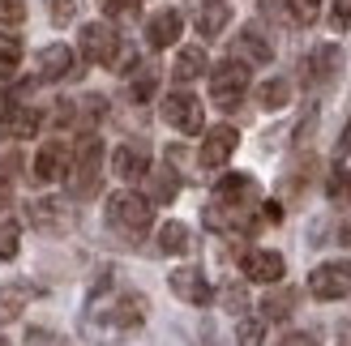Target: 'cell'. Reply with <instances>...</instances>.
<instances>
[{
	"mask_svg": "<svg viewBox=\"0 0 351 346\" xmlns=\"http://www.w3.org/2000/svg\"><path fill=\"white\" fill-rule=\"evenodd\" d=\"M150 304L137 291H95L86 304V334L99 346H129V334H142Z\"/></svg>",
	"mask_w": 351,
	"mask_h": 346,
	"instance_id": "cell-1",
	"label": "cell"
},
{
	"mask_svg": "<svg viewBox=\"0 0 351 346\" xmlns=\"http://www.w3.org/2000/svg\"><path fill=\"white\" fill-rule=\"evenodd\" d=\"M150 218H154V210H150L146 197H137V193H112V201H108V227L116 235L142 239L150 231Z\"/></svg>",
	"mask_w": 351,
	"mask_h": 346,
	"instance_id": "cell-2",
	"label": "cell"
},
{
	"mask_svg": "<svg viewBox=\"0 0 351 346\" xmlns=\"http://www.w3.org/2000/svg\"><path fill=\"white\" fill-rule=\"evenodd\" d=\"M244 90H249V68H244L240 60H223L215 68V77H210V94H215V103L223 111H232V107H240Z\"/></svg>",
	"mask_w": 351,
	"mask_h": 346,
	"instance_id": "cell-3",
	"label": "cell"
},
{
	"mask_svg": "<svg viewBox=\"0 0 351 346\" xmlns=\"http://www.w3.org/2000/svg\"><path fill=\"white\" fill-rule=\"evenodd\" d=\"M69 171H73V193L77 197H95L99 193V171H103V146H99V137H86V142L77 146V159L69 163Z\"/></svg>",
	"mask_w": 351,
	"mask_h": 346,
	"instance_id": "cell-4",
	"label": "cell"
},
{
	"mask_svg": "<svg viewBox=\"0 0 351 346\" xmlns=\"http://www.w3.org/2000/svg\"><path fill=\"white\" fill-rule=\"evenodd\" d=\"M308 295L322 300V304L347 300L351 295V265L347 261H326V265H317V269L308 274Z\"/></svg>",
	"mask_w": 351,
	"mask_h": 346,
	"instance_id": "cell-5",
	"label": "cell"
},
{
	"mask_svg": "<svg viewBox=\"0 0 351 346\" xmlns=\"http://www.w3.org/2000/svg\"><path fill=\"white\" fill-rule=\"evenodd\" d=\"M163 120L176 129V133H202V124H206V111H202V98H193L189 90H176V94H167L163 98Z\"/></svg>",
	"mask_w": 351,
	"mask_h": 346,
	"instance_id": "cell-6",
	"label": "cell"
},
{
	"mask_svg": "<svg viewBox=\"0 0 351 346\" xmlns=\"http://www.w3.org/2000/svg\"><path fill=\"white\" fill-rule=\"evenodd\" d=\"M171 291L180 295L184 304H197V308H206L210 300H215V291H210V282H206V274L197 269V265H180V269H171Z\"/></svg>",
	"mask_w": 351,
	"mask_h": 346,
	"instance_id": "cell-7",
	"label": "cell"
},
{
	"mask_svg": "<svg viewBox=\"0 0 351 346\" xmlns=\"http://www.w3.org/2000/svg\"><path fill=\"white\" fill-rule=\"evenodd\" d=\"M30 218H34V227H39V231H47V235H64L69 227H73V205L47 197V201H34V205H30Z\"/></svg>",
	"mask_w": 351,
	"mask_h": 346,
	"instance_id": "cell-8",
	"label": "cell"
},
{
	"mask_svg": "<svg viewBox=\"0 0 351 346\" xmlns=\"http://www.w3.org/2000/svg\"><path fill=\"white\" fill-rule=\"evenodd\" d=\"M116 47H120V39H116V30H112L108 22H90V26H82V51H86V60L112 64Z\"/></svg>",
	"mask_w": 351,
	"mask_h": 346,
	"instance_id": "cell-9",
	"label": "cell"
},
{
	"mask_svg": "<svg viewBox=\"0 0 351 346\" xmlns=\"http://www.w3.org/2000/svg\"><path fill=\"white\" fill-rule=\"evenodd\" d=\"M236 146H240V133L232 124H215L202 142V167H223L236 154Z\"/></svg>",
	"mask_w": 351,
	"mask_h": 346,
	"instance_id": "cell-10",
	"label": "cell"
},
{
	"mask_svg": "<svg viewBox=\"0 0 351 346\" xmlns=\"http://www.w3.org/2000/svg\"><path fill=\"white\" fill-rule=\"evenodd\" d=\"M69 150L60 146V142H47L39 154H34V180H43V184H56V180H64L69 176Z\"/></svg>",
	"mask_w": 351,
	"mask_h": 346,
	"instance_id": "cell-11",
	"label": "cell"
},
{
	"mask_svg": "<svg viewBox=\"0 0 351 346\" xmlns=\"http://www.w3.org/2000/svg\"><path fill=\"white\" fill-rule=\"evenodd\" d=\"M287 274V261L278 252H270V248H257V252H249L244 256V278H253V282H278Z\"/></svg>",
	"mask_w": 351,
	"mask_h": 346,
	"instance_id": "cell-12",
	"label": "cell"
},
{
	"mask_svg": "<svg viewBox=\"0 0 351 346\" xmlns=\"http://www.w3.org/2000/svg\"><path fill=\"white\" fill-rule=\"evenodd\" d=\"M339 68H343V51L335 43H322V47H313V56L304 60V77L308 81H330V77H339Z\"/></svg>",
	"mask_w": 351,
	"mask_h": 346,
	"instance_id": "cell-13",
	"label": "cell"
},
{
	"mask_svg": "<svg viewBox=\"0 0 351 346\" xmlns=\"http://www.w3.org/2000/svg\"><path fill=\"white\" fill-rule=\"evenodd\" d=\"M180 30H184V17L176 9H163V13H154L146 22V43L150 47H171L176 39H180Z\"/></svg>",
	"mask_w": 351,
	"mask_h": 346,
	"instance_id": "cell-14",
	"label": "cell"
},
{
	"mask_svg": "<svg viewBox=\"0 0 351 346\" xmlns=\"http://www.w3.org/2000/svg\"><path fill=\"white\" fill-rule=\"evenodd\" d=\"M236 56H240V64H270L274 47L266 43V34H261L257 26H244L236 34Z\"/></svg>",
	"mask_w": 351,
	"mask_h": 346,
	"instance_id": "cell-15",
	"label": "cell"
},
{
	"mask_svg": "<svg viewBox=\"0 0 351 346\" xmlns=\"http://www.w3.org/2000/svg\"><path fill=\"white\" fill-rule=\"evenodd\" d=\"M112 171H116L120 180H142L146 171H150L146 150H142V146H116V154H112Z\"/></svg>",
	"mask_w": 351,
	"mask_h": 346,
	"instance_id": "cell-16",
	"label": "cell"
},
{
	"mask_svg": "<svg viewBox=\"0 0 351 346\" xmlns=\"http://www.w3.org/2000/svg\"><path fill=\"white\" fill-rule=\"evenodd\" d=\"M69 73H73V51H69L64 43H51V47L39 51V77L43 81H60Z\"/></svg>",
	"mask_w": 351,
	"mask_h": 346,
	"instance_id": "cell-17",
	"label": "cell"
},
{
	"mask_svg": "<svg viewBox=\"0 0 351 346\" xmlns=\"http://www.w3.org/2000/svg\"><path fill=\"white\" fill-rule=\"evenodd\" d=\"M232 22V9H227V0H206V5L197 9V34L202 39H215V34H223V26Z\"/></svg>",
	"mask_w": 351,
	"mask_h": 346,
	"instance_id": "cell-18",
	"label": "cell"
},
{
	"mask_svg": "<svg viewBox=\"0 0 351 346\" xmlns=\"http://www.w3.org/2000/svg\"><path fill=\"white\" fill-rule=\"evenodd\" d=\"M30 282H5L0 287V325H9V321H17L22 317V308L30 304Z\"/></svg>",
	"mask_w": 351,
	"mask_h": 346,
	"instance_id": "cell-19",
	"label": "cell"
},
{
	"mask_svg": "<svg viewBox=\"0 0 351 346\" xmlns=\"http://www.w3.org/2000/svg\"><path fill=\"white\" fill-rule=\"evenodd\" d=\"M5 133L13 137V142L34 137V133H39V111H34V107H9L5 111Z\"/></svg>",
	"mask_w": 351,
	"mask_h": 346,
	"instance_id": "cell-20",
	"label": "cell"
},
{
	"mask_svg": "<svg viewBox=\"0 0 351 346\" xmlns=\"http://www.w3.org/2000/svg\"><path fill=\"white\" fill-rule=\"evenodd\" d=\"M202 73H206V51L202 47H184L180 56H176L171 77L176 81H193V77H202Z\"/></svg>",
	"mask_w": 351,
	"mask_h": 346,
	"instance_id": "cell-21",
	"label": "cell"
},
{
	"mask_svg": "<svg viewBox=\"0 0 351 346\" xmlns=\"http://www.w3.org/2000/svg\"><path fill=\"white\" fill-rule=\"evenodd\" d=\"M257 103H261L266 111L287 107V103H291V81H287V77H274V81H266V85L257 90Z\"/></svg>",
	"mask_w": 351,
	"mask_h": 346,
	"instance_id": "cell-22",
	"label": "cell"
},
{
	"mask_svg": "<svg viewBox=\"0 0 351 346\" xmlns=\"http://www.w3.org/2000/svg\"><path fill=\"white\" fill-rule=\"evenodd\" d=\"M189 244H193V239H189V227H184V222H167V227L159 231V248H163L167 256H184Z\"/></svg>",
	"mask_w": 351,
	"mask_h": 346,
	"instance_id": "cell-23",
	"label": "cell"
},
{
	"mask_svg": "<svg viewBox=\"0 0 351 346\" xmlns=\"http://www.w3.org/2000/svg\"><path fill=\"white\" fill-rule=\"evenodd\" d=\"M295 312V291H274V295L261 300V317L266 321H287Z\"/></svg>",
	"mask_w": 351,
	"mask_h": 346,
	"instance_id": "cell-24",
	"label": "cell"
},
{
	"mask_svg": "<svg viewBox=\"0 0 351 346\" xmlns=\"http://www.w3.org/2000/svg\"><path fill=\"white\" fill-rule=\"evenodd\" d=\"M150 193H154V201H159V205L176 201V193H180V180H176L171 167H159V171L150 176Z\"/></svg>",
	"mask_w": 351,
	"mask_h": 346,
	"instance_id": "cell-25",
	"label": "cell"
},
{
	"mask_svg": "<svg viewBox=\"0 0 351 346\" xmlns=\"http://www.w3.org/2000/svg\"><path fill=\"white\" fill-rule=\"evenodd\" d=\"M326 197L335 201V205H351V171H347V167H335V171H330Z\"/></svg>",
	"mask_w": 351,
	"mask_h": 346,
	"instance_id": "cell-26",
	"label": "cell"
},
{
	"mask_svg": "<svg viewBox=\"0 0 351 346\" xmlns=\"http://www.w3.org/2000/svg\"><path fill=\"white\" fill-rule=\"evenodd\" d=\"M17 244H22V227L13 218H0V261L17 256Z\"/></svg>",
	"mask_w": 351,
	"mask_h": 346,
	"instance_id": "cell-27",
	"label": "cell"
},
{
	"mask_svg": "<svg viewBox=\"0 0 351 346\" xmlns=\"http://www.w3.org/2000/svg\"><path fill=\"white\" fill-rule=\"evenodd\" d=\"M77 9H82V0H47V17H51L56 26L73 22V17H77Z\"/></svg>",
	"mask_w": 351,
	"mask_h": 346,
	"instance_id": "cell-28",
	"label": "cell"
},
{
	"mask_svg": "<svg viewBox=\"0 0 351 346\" xmlns=\"http://www.w3.org/2000/svg\"><path fill=\"white\" fill-rule=\"evenodd\" d=\"M17 60H22V39L0 34V68H17Z\"/></svg>",
	"mask_w": 351,
	"mask_h": 346,
	"instance_id": "cell-29",
	"label": "cell"
},
{
	"mask_svg": "<svg viewBox=\"0 0 351 346\" xmlns=\"http://www.w3.org/2000/svg\"><path fill=\"white\" fill-rule=\"evenodd\" d=\"M317 5H322V0H287V9H291V22H295V26H308V22H317Z\"/></svg>",
	"mask_w": 351,
	"mask_h": 346,
	"instance_id": "cell-30",
	"label": "cell"
},
{
	"mask_svg": "<svg viewBox=\"0 0 351 346\" xmlns=\"http://www.w3.org/2000/svg\"><path fill=\"white\" fill-rule=\"evenodd\" d=\"M154 85H159V73H154V68H142V73H137V81L129 85V94H133L137 103H146V98L154 94Z\"/></svg>",
	"mask_w": 351,
	"mask_h": 346,
	"instance_id": "cell-31",
	"label": "cell"
},
{
	"mask_svg": "<svg viewBox=\"0 0 351 346\" xmlns=\"http://www.w3.org/2000/svg\"><path fill=\"white\" fill-rule=\"evenodd\" d=\"M219 295H223V308H227V312H244V308H249V295H244V287H236V282H227Z\"/></svg>",
	"mask_w": 351,
	"mask_h": 346,
	"instance_id": "cell-32",
	"label": "cell"
},
{
	"mask_svg": "<svg viewBox=\"0 0 351 346\" xmlns=\"http://www.w3.org/2000/svg\"><path fill=\"white\" fill-rule=\"evenodd\" d=\"M26 346H69L56 330H43V325H34V330H26Z\"/></svg>",
	"mask_w": 351,
	"mask_h": 346,
	"instance_id": "cell-33",
	"label": "cell"
},
{
	"mask_svg": "<svg viewBox=\"0 0 351 346\" xmlns=\"http://www.w3.org/2000/svg\"><path fill=\"white\" fill-rule=\"evenodd\" d=\"M236 338H240V346H261L266 342V330H261V321H240Z\"/></svg>",
	"mask_w": 351,
	"mask_h": 346,
	"instance_id": "cell-34",
	"label": "cell"
},
{
	"mask_svg": "<svg viewBox=\"0 0 351 346\" xmlns=\"http://www.w3.org/2000/svg\"><path fill=\"white\" fill-rule=\"evenodd\" d=\"M26 17V0H0V22L5 26H17Z\"/></svg>",
	"mask_w": 351,
	"mask_h": 346,
	"instance_id": "cell-35",
	"label": "cell"
},
{
	"mask_svg": "<svg viewBox=\"0 0 351 346\" xmlns=\"http://www.w3.org/2000/svg\"><path fill=\"white\" fill-rule=\"evenodd\" d=\"M108 17H133L137 13V0H103Z\"/></svg>",
	"mask_w": 351,
	"mask_h": 346,
	"instance_id": "cell-36",
	"label": "cell"
},
{
	"mask_svg": "<svg viewBox=\"0 0 351 346\" xmlns=\"http://www.w3.org/2000/svg\"><path fill=\"white\" fill-rule=\"evenodd\" d=\"M347 22H351V0H335V26L343 30Z\"/></svg>",
	"mask_w": 351,
	"mask_h": 346,
	"instance_id": "cell-37",
	"label": "cell"
},
{
	"mask_svg": "<svg viewBox=\"0 0 351 346\" xmlns=\"http://www.w3.org/2000/svg\"><path fill=\"white\" fill-rule=\"evenodd\" d=\"M283 346H317V338H313V334H287Z\"/></svg>",
	"mask_w": 351,
	"mask_h": 346,
	"instance_id": "cell-38",
	"label": "cell"
},
{
	"mask_svg": "<svg viewBox=\"0 0 351 346\" xmlns=\"http://www.w3.org/2000/svg\"><path fill=\"white\" fill-rule=\"evenodd\" d=\"M339 159H343V154H351V120H347V129H343V137H339Z\"/></svg>",
	"mask_w": 351,
	"mask_h": 346,
	"instance_id": "cell-39",
	"label": "cell"
},
{
	"mask_svg": "<svg viewBox=\"0 0 351 346\" xmlns=\"http://www.w3.org/2000/svg\"><path fill=\"white\" fill-rule=\"evenodd\" d=\"M335 346H351V321L339 325V334H335Z\"/></svg>",
	"mask_w": 351,
	"mask_h": 346,
	"instance_id": "cell-40",
	"label": "cell"
},
{
	"mask_svg": "<svg viewBox=\"0 0 351 346\" xmlns=\"http://www.w3.org/2000/svg\"><path fill=\"white\" fill-rule=\"evenodd\" d=\"M339 239H343V244H351V218L343 222V231H339Z\"/></svg>",
	"mask_w": 351,
	"mask_h": 346,
	"instance_id": "cell-41",
	"label": "cell"
},
{
	"mask_svg": "<svg viewBox=\"0 0 351 346\" xmlns=\"http://www.w3.org/2000/svg\"><path fill=\"white\" fill-rule=\"evenodd\" d=\"M5 205H9V188L0 184V210H5Z\"/></svg>",
	"mask_w": 351,
	"mask_h": 346,
	"instance_id": "cell-42",
	"label": "cell"
},
{
	"mask_svg": "<svg viewBox=\"0 0 351 346\" xmlns=\"http://www.w3.org/2000/svg\"><path fill=\"white\" fill-rule=\"evenodd\" d=\"M0 346H9V342H5V338H0Z\"/></svg>",
	"mask_w": 351,
	"mask_h": 346,
	"instance_id": "cell-43",
	"label": "cell"
}]
</instances>
